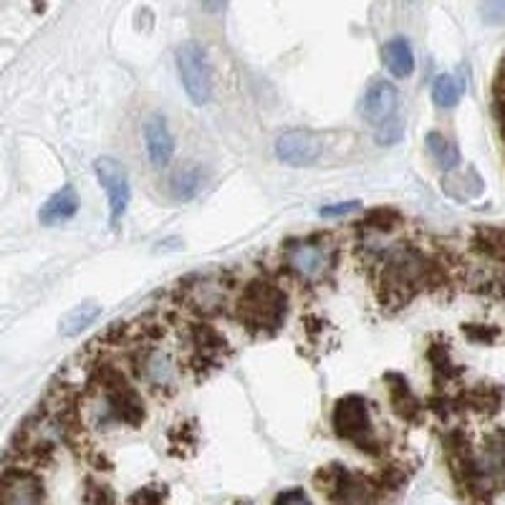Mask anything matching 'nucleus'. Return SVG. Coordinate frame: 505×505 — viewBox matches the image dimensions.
Wrapping results in <instances>:
<instances>
[{
	"mask_svg": "<svg viewBox=\"0 0 505 505\" xmlns=\"http://www.w3.org/2000/svg\"><path fill=\"white\" fill-rule=\"evenodd\" d=\"M379 278L384 295H412L437 281V263L409 243H397L379 251Z\"/></svg>",
	"mask_w": 505,
	"mask_h": 505,
	"instance_id": "obj_1",
	"label": "nucleus"
},
{
	"mask_svg": "<svg viewBox=\"0 0 505 505\" xmlns=\"http://www.w3.org/2000/svg\"><path fill=\"white\" fill-rule=\"evenodd\" d=\"M238 321L252 334H270L276 331L288 313V298L276 283L252 281L233 301Z\"/></svg>",
	"mask_w": 505,
	"mask_h": 505,
	"instance_id": "obj_2",
	"label": "nucleus"
},
{
	"mask_svg": "<svg viewBox=\"0 0 505 505\" xmlns=\"http://www.w3.org/2000/svg\"><path fill=\"white\" fill-rule=\"evenodd\" d=\"M331 427H334L338 440L349 442L356 449L369 452V455L379 452L372 407L362 394H347V397L338 399L334 405V412H331Z\"/></svg>",
	"mask_w": 505,
	"mask_h": 505,
	"instance_id": "obj_3",
	"label": "nucleus"
},
{
	"mask_svg": "<svg viewBox=\"0 0 505 505\" xmlns=\"http://www.w3.org/2000/svg\"><path fill=\"white\" fill-rule=\"evenodd\" d=\"M283 261L298 281L321 283L337 263V251L326 238L319 235H304L286 243Z\"/></svg>",
	"mask_w": 505,
	"mask_h": 505,
	"instance_id": "obj_4",
	"label": "nucleus"
},
{
	"mask_svg": "<svg viewBox=\"0 0 505 505\" xmlns=\"http://www.w3.org/2000/svg\"><path fill=\"white\" fill-rule=\"evenodd\" d=\"M132 364H134L137 377L155 394H172L183 379L177 354L167 349L162 341H155V338L141 344V349L137 351Z\"/></svg>",
	"mask_w": 505,
	"mask_h": 505,
	"instance_id": "obj_5",
	"label": "nucleus"
},
{
	"mask_svg": "<svg viewBox=\"0 0 505 505\" xmlns=\"http://www.w3.org/2000/svg\"><path fill=\"white\" fill-rule=\"evenodd\" d=\"M175 58H177V71H180V81H183L187 98L195 107H205L212 98V89H215L208 51L197 41H184L177 48Z\"/></svg>",
	"mask_w": 505,
	"mask_h": 505,
	"instance_id": "obj_6",
	"label": "nucleus"
},
{
	"mask_svg": "<svg viewBox=\"0 0 505 505\" xmlns=\"http://www.w3.org/2000/svg\"><path fill=\"white\" fill-rule=\"evenodd\" d=\"M94 175L107 195V208H109V227H119L124 220L126 210L132 205V183L129 172L116 159V157L101 155L94 159Z\"/></svg>",
	"mask_w": 505,
	"mask_h": 505,
	"instance_id": "obj_7",
	"label": "nucleus"
},
{
	"mask_svg": "<svg viewBox=\"0 0 505 505\" xmlns=\"http://www.w3.org/2000/svg\"><path fill=\"white\" fill-rule=\"evenodd\" d=\"M323 155V140L311 129H286L276 140V159L286 167H313Z\"/></svg>",
	"mask_w": 505,
	"mask_h": 505,
	"instance_id": "obj_8",
	"label": "nucleus"
},
{
	"mask_svg": "<svg viewBox=\"0 0 505 505\" xmlns=\"http://www.w3.org/2000/svg\"><path fill=\"white\" fill-rule=\"evenodd\" d=\"M141 141H144V155L150 159V165L157 169H165L175 157V134L169 129V122L165 114L152 112L144 116L141 122Z\"/></svg>",
	"mask_w": 505,
	"mask_h": 505,
	"instance_id": "obj_9",
	"label": "nucleus"
},
{
	"mask_svg": "<svg viewBox=\"0 0 505 505\" xmlns=\"http://www.w3.org/2000/svg\"><path fill=\"white\" fill-rule=\"evenodd\" d=\"M0 505H46L41 477L26 467H11L0 480Z\"/></svg>",
	"mask_w": 505,
	"mask_h": 505,
	"instance_id": "obj_10",
	"label": "nucleus"
},
{
	"mask_svg": "<svg viewBox=\"0 0 505 505\" xmlns=\"http://www.w3.org/2000/svg\"><path fill=\"white\" fill-rule=\"evenodd\" d=\"M362 119L369 122L372 126H379L381 122L397 116L399 109V91L389 79H374L372 84L366 86L364 97H362Z\"/></svg>",
	"mask_w": 505,
	"mask_h": 505,
	"instance_id": "obj_11",
	"label": "nucleus"
},
{
	"mask_svg": "<svg viewBox=\"0 0 505 505\" xmlns=\"http://www.w3.org/2000/svg\"><path fill=\"white\" fill-rule=\"evenodd\" d=\"M187 301L190 306L202 313V316H215V313H223L230 301H235V295L230 291V286L223 278H215V276H205V278H197L190 283V291H187Z\"/></svg>",
	"mask_w": 505,
	"mask_h": 505,
	"instance_id": "obj_12",
	"label": "nucleus"
},
{
	"mask_svg": "<svg viewBox=\"0 0 505 505\" xmlns=\"http://www.w3.org/2000/svg\"><path fill=\"white\" fill-rule=\"evenodd\" d=\"M76 212H79V193H76L73 184H64L43 202L41 210H39V220L46 227H54V225H64L73 220Z\"/></svg>",
	"mask_w": 505,
	"mask_h": 505,
	"instance_id": "obj_13",
	"label": "nucleus"
},
{
	"mask_svg": "<svg viewBox=\"0 0 505 505\" xmlns=\"http://www.w3.org/2000/svg\"><path fill=\"white\" fill-rule=\"evenodd\" d=\"M381 64L394 79H409L415 73V51L405 36H394L381 46Z\"/></svg>",
	"mask_w": 505,
	"mask_h": 505,
	"instance_id": "obj_14",
	"label": "nucleus"
},
{
	"mask_svg": "<svg viewBox=\"0 0 505 505\" xmlns=\"http://www.w3.org/2000/svg\"><path fill=\"white\" fill-rule=\"evenodd\" d=\"M98 316H101V306L97 301H81L79 306H73V309L64 313L58 331H61V337L66 338L81 337L84 331H89L97 323Z\"/></svg>",
	"mask_w": 505,
	"mask_h": 505,
	"instance_id": "obj_15",
	"label": "nucleus"
},
{
	"mask_svg": "<svg viewBox=\"0 0 505 505\" xmlns=\"http://www.w3.org/2000/svg\"><path fill=\"white\" fill-rule=\"evenodd\" d=\"M202 184H205V175L195 165H184V167L175 169L167 180L169 195L175 197L177 202H190L193 197L200 195Z\"/></svg>",
	"mask_w": 505,
	"mask_h": 505,
	"instance_id": "obj_16",
	"label": "nucleus"
},
{
	"mask_svg": "<svg viewBox=\"0 0 505 505\" xmlns=\"http://www.w3.org/2000/svg\"><path fill=\"white\" fill-rule=\"evenodd\" d=\"M424 147H427L430 157L435 159V165L442 169V172H452V169L460 165V150H458V144L452 140H448L442 132H430L427 140H424Z\"/></svg>",
	"mask_w": 505,
	"mask_h": 505,
	"instance_id": "obj_17",
	"label": "nucleus"
},
{
	"mask_svg": "<svg viewBox=\"0 0 505 505\" xmlns=\"http://www.w3.org/2000/svg\"><path fill=\"white\" fill-rule=\"evenodd\" d=\"M463 98V84L452 73H440L432 81V101L437 109H455Z\"/></svg>",
	"mask_w": 505,
	"mask_h": 505,
	"instance_id": "obj_18",
	"label": "nucleus"
},
{
	"mask_svg": "<svg viewBox=\"0 0 505 505\" xmlns=\"http://www.w3.org/2000/svg\"><path fill=\"white\" fill-rule=\"evenodd\" d=\"M402 137H405V119H399V116H392V119L374 126V141L379 147H394L397 141H402Z\"/></svg>",
	"mask_w": 505,
	"mask_h": 505,
	"instance_id": "obj_19",
	"label": "nucleus"
},
{
	"mask_svg": "<svg viewBox=\"0 0 505 505\" xmlns=\"http://www.w3.org/2000/svg\"><path fill=\"white\" fill-rule=\"evenodd\" d=\"M480 18H483L488 26H503L505 0H480Z\"/></svg>",
	"mask_w": 505,
	"mask_h": 505,
	"instance_id": "obj_20",
	"label": "nucleus"
},
{
	"mask_svg": "<svg viewBox=\"0 0 505 505\" xmlns=\"http://www.w3.org/2000/svg\"><path fill=\"white\" fill-rule=\"evenodd\" d=\"M129 505H165V491H159L157 485H144L129 498Z\"/></svg>",
	"mask_w": 505,
	"mask_h": 505,
	"instance_id": "obj_21",
	"label": "nucleus"
},
{
	"mask_svg": "<svg viewBox=\"0 0 505 505\" xmlns=\"http://www.w3.org/2000/svg\"><path fill=\"white\" fill-rule=\"evenodd\" d=\"M86 505H116V501H114V492L107 485L89 483L86 485Z\"/></svg>",
	"mask_w": 505,
	"mask_h": 505,
	"instance_id": "obj_22",
	"label": "nucleus"
},
{
	"mask_svg": "<svg viewBox=\"0 0 505 505\" xmlns=\"http://www.w3.org/2000/svg\"><path fill=\"white\" fill-rule=\"evenodd\" d=\"M362 208L356 200H349V202H334V205H323L319 215L321 218H344V215H351V212H356Z\"/></svg>",
	"mask_w": 505,
	"mask_h": 505,
	"instance_id": "obj_23",
	"label": "nucleus"
},
{
	"mask_svg": "<svg viewBox=\"0 0 505 505\" xmlns=\"http://www.w3.org/2000/svg\"><path fill=\"white\" fill-rule=\"evenodd\" d=\"M273 505H313V503H311V498L301 491V488H294V491H283L281 495L276 498V503Z\"/></svg>",
	"mask_w": 505,
	"mask_h": 505,
	"instance_id": "obj_24",
	"label": "nucleus"
},
{
	"mask_svg": "<svg viewBox=\"0 0 505 505\" xmlns=\"http://www.w3.org/2000/svg\"><path fill=\"white\" fill-rule=\"evenodd\" d=\"M227 5H230V0H202V11L208 15L225 13Z\"/></svg>",
	"mask_w": 505,
	"mask_h": 505,
	"instance_id": "obj_25",
	"label": "nucleus"
}]
</instances>
